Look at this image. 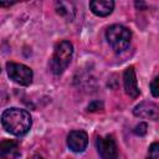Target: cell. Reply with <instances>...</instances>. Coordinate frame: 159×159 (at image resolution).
Instances as JSON below:
<instances>
[{
	"instance_id": "1",
	"label": "cell",
	"mask_w": 159,
	"mask_h": 159,
	"mask_svg": "<svg viewBox=\"0 0 159 159\" xmlns=\"http://www.w3.org/2000/svg\"><path fill=\"white\" fill-rule=\"evenodd\" d=\"M1 123L6 132L14 135H24L26 134L32 124V119L30 113L22 108H9L1 116Z\"/></svg>"
},
{
	"instance_id": "2",
	"label": "cell",
	"mask_w": 159,
	"mask_h": 159,
	"mask_svg": "<svg viewBox=\"0 0 159 159\" xmlns=\"http://www.w3.org/2000/svg\"><path fill=\"white\" fill-rule=\"evenodd\" d=\"M72 53H73V46L70 41H60L58 43H56L53 55L50 61L51 71L55 75L62 73L70 65Z\"/></svg>"
},
{
	"instance_id": "3",
	"label": "cell",
	"mask_w": 159,
	"mask_h": 159,
	"mask_svg": "<svg viewBox=\"0 0 159 159\" xmlns=\"http://www.w3.org/2000/svg\"><path fill=\"white\" fill-rule=\"evenodd\" d=\"M106 39L116 52H122L129 46L132 32L122 25H112L106 31Z\"/></svg>"
},
{
	"instance_id": "4",
	"label": "cell",
	"mask_w": 159,
	"mask_h": 159,
	"mask_svg": "<svg viewBox=\"0 0 159 159\" xmlns=\"http://www.w3.org/2000/svg\"><path fill=\"white\" fill-rule=\"evenodd\" d=\"M6 70L9 77L21 86H29L32 82V70L22 63L7 62Z\"/></svg>"
},
{
	"instance_id": "5",
	"label": "cell",
	"mask_w": 159,
	"mask_h": 159,
	"mask_svg": "<svg viewBox=\"0 0 159 159\" xmlns=\"http://www.w3.org/2000/svg\"><path fill=\"white\" fill-rule=\"evenodd\" d=\"M97 150L102 159H118V149L112 135L97 138Z\"/></svg>"
},
{
	"instance_id": "6",
	"label": "cell",
	"mask_w": 159,
	"mask_h": 159,
	"mask_svg": "<svg viewBox=\"0 0 159 159\" xmlns=\"http://www.w3.org/2000/svg\"><path fill=\"white\" fill-rule=\"evenodd\" d=\"M88 144V135L83 130H72L67 135V145L72 152L80 153L86 149Z\"/></svg>"
},
{
	"instance_id": "7",
	"label": "cell",
	"mask_w": 159,
	"mask_h": 159,
	"mask_svg": "<svg viewBox=\"0 0 159 159\" xmlns=\"http://www.w3.org/2000/svg\"><path fill=\"white\" fill-rule=\"evenodd\" d=\"M133 113L139 118H149L152 120H157L159 117V108L153 102H143L134 107Z\"/></svg>"
},
{
	"instance_id": "8",
	"label": "cell",
	"mask_w": 159,
	"mask_h": 159,
	"mask_svg": "<svg viewBox=\"0 0 159 159\" xmlns=\"http://www.w3.org/2000/svg\"><path fill=\"white\" fill-rule=\"evenodd\" d=\"M123 83H124V89L125 93L132 97V98H137L139 96V88L137 84V77H135V72L133 67H128L124 73H123Z\"/></svg>"
},
{
	"instance_id": "9",
	"label": "cell",
	"mask_w": 159,
	"mask_h": 159,
	"mask_svg": "<svg viewBox=\"0 0 159 159\" xmlns=\"http://www.w3.org/2000/svg\"><path fill=\"white\" fill-rule=\"evenodd\" d=\"M92 12L97 16H108L114 9V1L112 0H93L89 2Z\"/></svg>"
},
{
	"instance_id": "10",
	"label": "cell",
	"mask_w": 159,
	"mask_h": 159,
	"mask_svg": "<svg viewBox=\"0 0 159 159\" xmlns=\"http://www.w3.org/2000/svg\"><path fill=\"white\" fill-rule=\"evenodd\" d=\"M56 11L57 14H60L61 16H65L67 19H73L75 16V7L72 2H67V1H57L56 2Z\"/></svg>"
},
{
	"instance_id": "11",
	"label": "cell",
	"mask_w": 159,
	"mask_h": 159,
	"mask_svg": "<svg viewBox=\"0 0 159 159\" xmlns=\"http://www.w3.org/2000/svg\"><path fill=\"white\" fill-rule=\"evenodd\" d=\"M17 147V143L15 140H2L0 142V155H7L12 153Z\"/></svg>"
},
{
	"instance_id": "12",
	"label": "cell",
	"mask_w": 159,
	"mask_h": 159,
	"mask_svg": "<svg viewBox=\"0 0 159 159\" xmlns=\"http://www.w3.org/2000/svg\"><path fill=\"white\" fill-rule=\"evenodd\" d=\"M148 159H159V144L158 143H153L150 145Z\"/></svg>"
},
{
	"instance_id": "13",
	"label": "cell",
	"mask_w": 159,
	"mask_h": 159,
	"mask_svg": "<svg viewBox=\"0 0 159 159\" xmlns=\"http://www.w3.org/2000/svg\"><path fill=\"white\" fill-rule=\"evenodd\" d=\"M147 128H148L147 123L142 122V123H139V124L135 125V128H134L133 132H134V134H137V135H144V134L147 133Z\"/></svg>"
},
{
	"instance_id": "14",
	"label": "cell",
	"mask_w": 159,
	"mask_h": 159,
	"mask_svg": "<svg viewBox=\"0 0 159 159\" xmlns=\"http://www.w3.org/2000/svg\"><path fill=\"white\" fill-rule=\"evenodd\" d=\"M158 81H159V78H158V77H155V78L153 80V82L150 83L152 94H153L154 97H158V96H159V92H158Z\"/></svg>"
},
{
	"instance_id": "15",
	"label": "cell",
	"mask_w": 159,
	"mask_h": 159,
	"mask_svg": "<svg viewBox=\"0 0 159 159\" xmlns=\"http://www.w3.org/2000/svg\"><path fill=\"white\" fill-rule=\"evenodd\" d=\"M101 108H102V103H101L99 101H93V102H91L89 106H88V111H91V112L98 111V109H101Z\"/></svg>"
},
{
	"instance_id": "16",
	"label": "cell",
	"mask_w": 159,
	"mask_h": 159,
	"mask_svg": "<svg viewBox=\"0 0 159 159\" xmlns=\"http://www.w3.org/2000/svg\"><path fill=\"white\" fill-rule=\"evenodd\" d=\"M14 4L15 1H0V6H11Z\"/></svg>"
},
{
	"instance_id": "17",
	"label": "cell",
	"mask_w": 159,
	"mask_h": 159,
	"mask_svg": "<svg viewBox=\"0 0 159 159\" xmlns=\"http://www.w3.org/2000/svg\"><path fill=\"white\" fill-rule=\"evenodd\" d=\"M29 159H43L41 155H39V154H35V155H32L31 158H29Z\"/></svg>"
}]
</instances>
